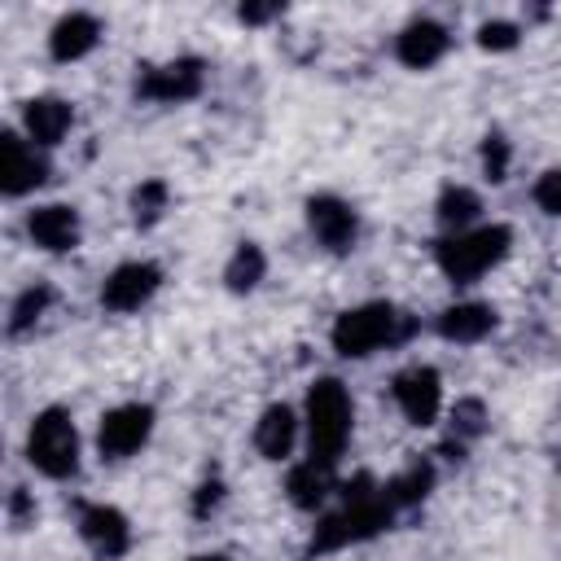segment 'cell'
<instances>
[{
	"label": "cell",
	"instance_id": "1",
	"mask_svg": "<svg viewBox=\"0 0 561 561\" xmlns=\"http://www.w3.org/2000/svg\"><path fill=\"white\" fill-rule=\"evenodd\" d=\"M390 522H394V504L386 500V491L368 473H355L351 482L337 486V508L316 522V530L307 539V557H329V552L368 543Z\"/></svg>",
	"mask_w": 561,
	"mask_h": 561
},
{
	"label": "cell",
	"instance_id": "2",
	"mask_svg": "<svg viewBox=\"0 0 561 561\" xmlns=\"http://www.w3.org/2000/svg\"><path fill=\"white\" fill-rule=\"evenodd\" d=\"M351 430H355V403H351V390L337 381V377H316L307 386V399H302V443H307V460L324 465V469H337L346 443H351Z\"/></svg>",
	"mask_w": 561,
	"mask_h": 561
},
{
	"label": "cell",
	"instance_id": "3",
	"mask_svg": "<svg viewBox=\"0 0 561 561\" xmlns=\"http://www.w3.org/2000/svg\"><path fill=\"white\" fill-rule=\"evenodd\" d=\"M513 250L508 224H478L465 232H447L434 241V263L451 285H478L486 272H495Z\"/></svg>",
	"mask_w": 561,
	"mask_h": 561
},
{
	"label": "cell",
	"instance_id": "4",
	"mask_svg": "<svg viewBox=\"0 0 561 561\" xmlns=\"http://www.w3.org/2000/svg\"><path fill=\"white\" fill-rule=\"evenodd\" d=\"M408 329H412V324L403 320V311H399L394 302L373 298V302H355V307L337 311V320H333V329H329V346H333L342 359H368V355H377V351L403 342Z\"/></svg>",
	"mask_w": 561,
	"mask_h": 561
},
{
	"label": "cell",
	"instance_id": "5",
	"mask_svg": "<svg viewBox=\"0 0 561 561\" xmlns=\"http://www.w3.org/2000/svg\"><path fill=\"white\" fill-rule=\"evenodd\" d=\"M26 465L53 482H66L79 473V456H83V443H79V425L66 408L48 403L31 416L26 425Z\"/></svg>",
	"mask_w": 561,
	"mask_h": 561
},
{
	"label": "cell",
	"instance_id": "6",
	"mask_svg": "<svg viewBox=\"0 0 561 561\" xmlns=\"http://www.w3.org/2000/svg\"><path fill=\"white\" fill-rule=\"evenodd\" d=\"M153 425H158V412L149 403H136L131 399V403L110 408L101 416V425H96V451H101V460L118 465V460L140 456L145 443L153 438Z\"/></svg>",
	"mask_w": 561,
	"mask_h": 561
},
{
	"label": "cell",
	"instance_id": "7",
	"mask_svg": "<svg viewBox=\"0 0 561 561\" xmlns=\"http://www.w3.org/2000/svg\"><path fill=\"white\" fill-rule=\"evenodd\" d=\"M390 399L408 425L430 430L443 416V377L434 364H408L390 377Z\"/></svg>",
	"mask_w": 561,
	"mask_h": 561
},
{
	"label": "cell",
	"instance_id": "8",
	"mask_svg": "<svg viewBox=\"0 0 561 561\" xmlns=\"http://www.w3.org/2000/svg\"><path fill=\"white\" fill-rule=\"evenodd\" d=\"M206 88V61L202 57H175L162 66H145L136 75V96L153 101V105H184L193 96H202Z\"/></svg>",
	"mask_w": 561,
	"mask_h": 561
},
{
	"label": "cell",
	"instance_id": "9",
	"mask_svg": "<svg viewBox=\"0 0 561 561\" xmlns=\"http://www.w3.org/2000/svg\"><path fill=\"white\" fill-rule=\"evenodd\" d=\"M48 175H53L48 153L39 145H31L18 127H4V136H0V188H4V197H26V193L44 188Z\"/></svg>",
	"mask_w": 561,
	"mask_h": 561
},
{
	"label": "cell",
	"instance_id": "10",
	"mask_svg": "<svg viewBox=\"0 0 561 561\" xmlns=\"http://www.w3.org/2000/svg\"><path fill=\"white\" fill-rule=\"evenodd\" d=\"M307 232L329 254H351L359 241V210L337 193L307 197Z\"/></svg>",
	"mask_w": 561,
	"mask_h": 561
},
{
	"label": "cell",
	"instance_id": "11",
	"mask_svg": "<svg viewBox=\"0 0 561 561\" xmlns=\"http://www.w3.org/2000/svg\"><path fill=\"white\" fill-rule=\"evenodd\" d=\"M158 289H162V267L153 259H127L101 280V307L114 316H131L149 307Z\"/></svg>",
	"mask_w": 561,
	"mask_h": 561
},
{
	"label": "cell",
	"instance_id": "12",
	"mask_svg": "<svg viewBox=\"0 0 561 561\" xmlns=\"http://www.w3.org/2000/svg\"><path fill=\"white\" fill-rule=\"evenodd\" d=\"M79 539L88 543L92 557L118 561V557L131 552V522H127L123 508L96 500V504H83V508H79Z\"/></svg>",
	"mask_w": 561,
	"mask_h": 561
},
{
	"label": "cell",
	"instance_id": "13",
	"mask_svg": "<svg viewBox=\"0 0 561 561\" xmlns=\"http://www.w3.org/2000/svg\"><path fill=\"white\" fill-rule=\"evenodd\" d=\"M26 237L44 254H70L83 241V219L66 202H39V206L26 210Z\"/></svg>",
	"mask_w": 561,
	"mask_h": 561
},
{
	"label": "cell",
	"instance_id": "14",
	"mask_svg": "<svg viewBox=\"0 0 561 561\" xmlns=\"http://www.w3.org/2000/svg\"><path fill=\"white\" fill-rule=\"evenodd\" d=\"M302 443V412L294 403H267L254 421V451L272 465L289 460L294 447Z\"/></svg>",
	"mask_w": 561,
	"mask_h": 561
},
{
	"label": "cell",
	"instance_id": "15",
	"mask_svg": "<svg viewBox=\"0 0 561 561\" xmlns=\"http://www.w3.org/2000/svg\"><path fill=\"white\" fill-rule=\"evenodd\" d=\"M70 127H75V105H70L66 96H31V101L22 105L18 131H22L31 145H39L44 153L57 149V145L70 136Z\"/></svg>",
	"mask_w": 561,
	"mask_h": 561
},
{
	"label": "cell",
	"instance_id": "16",
	"mask_svg": "<svg viewBox=\"0 0 561 561\" xmlns=\"http://www.w3.org/2000/svg\"><path fill=\"white\" fill-rule=\"evenodd\" d=\"M500 324L495 307L491 302H478V298H460V302H447L438 316H434V333L443 342H456V346H473L482 337H491Z\"/></svg>",
	"mask_w": 561,
	"mask_h": 561
},
{
	"label": "cell",
	"instance_id": "17",
	"mask_svg": "<svg viewBox=\"0 0 561 561\" xmlns=\"http://www.w3.org/2000/svg\"><path fill=\"white\" fill-rule=\"evenodd\" d=\"M447 48H451V35H447V26L434 22V18H412V22L394 35V57H399L408 70H430V66H438V61L447 57Z\"/></svg>",
	"mask_w": 561,
	"mask_h": 561
},
{
	"label": "cell",
	"instance_id": "18",
	"mask_svg": "<svg viewBox=\"0 0 561 561\" xmlns=\"http://www.w3.org/2000/svg\"><path fill=\"white\" fill-rule=\"evenodd\" d=\"M96 44H101V18L88 13V9L61 13V18L53 22V31H48V57L61 61V66H66V61H83Z\"/></svg>",
	"mask_w": 561,
	"mask_h": 561
},
{
	"label": "cell",
	"instance_id": "19",
	"mask_svg": "<svg viewBox=\"0 0 561 561\" xmlns=\"http://www.w3.org/2000/svg\"><path fill=\"white\" fill-rule=\"evenodd\" d=\"M333 491H337V469H324V465H316L307 456L298 465H289V473H285V495L302 513H320Z\"/></svg>",
	"mask_w": 561,
	"mask_h": 561
},
{
	"label": "cell",
	"instance_id": "20",
	"mask_svg": "<svg viewBox=\"0 0 561 561\" xmlns=\"http://www.w3.org/2000/svg\"><path fill=\"white\" fill-rule=\"evenodd\" d=\"M434 219H438L443 237H447V232L478 228V224H482V197H478V188H469V184H447V188L438 193V202H434Z\"/></svg>",
	"mask_w": 561,
	"mask_h": 561
},
{
	"label": "cell",
	"instance_id": "21",
	"mask_svg": "<svg viewBox=\"0 0 561 561\" xmlns=\"http://www.w3.org/2000/svg\"><path fill=\"white\" fill-rule=\"evenodd\" d=\"M263 276H267V254H263L259 241H241V245L232 250V259L224 263V285H228L232 294H254Z\"/></svg>",
	"mask_w": 561,
	"mask_h": 561
},
{
	"label": "cell",
	"instance_id": "22",
	"mask_svg": "<svg viewBox=\"0 0 561 561\" xmlns=\"http://www.w3.org/2000/svg\"><path fill=\"white\" fill-rule=\"evenodd\" d=\"M381 491H386V500L394 504V513H403V508L421 504V500L434 491V465H430V460H412V465L399 469L390 482H381Z\"/></svg>",
	"mask_w": 561,
	"mask_h": 561
},
{
	"label": "cell",
	"instance_id": "23",
	"mask_svg": "<svg viewBox=\"0 0 561 561\" xmlns=\"http://www.w3.org/2000/svg\"><path fill=\"white\" fill-rule=\"evenodd\" d=\"M53 298H57L53 285H44V280L26 285V289L13 298V307H9V333H26V329H35V324L48 316Z\"/></svg>",
	"mask_w": 561,
	"mask_h": 561
},
{
	"label": "cell",
	"instance_id": "24",
	"mask_svg": "<svg viewBox=\"0 0 561 561\" xmlns=\"http://www.w3.org/2000/svg\"><path fill=\"white\" fill-rule=\"evenodd\" d=\"M167 206H171L167 180H140V184L131 188V219H136L140 228H153V224L167 215Z\"/></svg>",
	"mask_w": 561,
	"mask_h": 561
},
{
	"label": "cell",
	"instance_id": "25",
	"mask_svg": "<svg viewBox=\"0 0 561 561\" xmlns=\"http://www.w3.org/2000/svg\"><path fill=\"white\" fill-rule=\"evenodd\" d=\"M482 430H486L482 399H456V408H451V438H456V447L469 443V438H478Z\"/></svg>",
	"mask_w": 561,
	"mask_h": 561
},
{
	"label": "cell",
	"instance_id": "26",
	"mask_svg": "<svg viewBox=\"0 0 561 561\" xmlns=\"http://www.w3.org/2000/svg\"><path fill=\"white\" fill-rule=\"evenodd\" d=\"M482 175L491 180V184H500V180H508V162H513V149H508V140L500 136V131H491V136H482Z\"/></svg>",
	"mask_w": 561,
	"mask_h": 561
},
{
	"label": "cell",
	"instance_id": "27",
	"mask_svg": "<svg viewBox=\"0 0 561 561\" xmlns=\"http://www.w3.org/2000/svg\"><path fill=\"white\" fill-rule=\"evenodd\" d=\"M517 44H522V26L517 22L495 18V22H482L478 26V48H486V53H508Z\"/></svg>",
	"mask_w": 561,
	"mask_h": 561
},
{
	"label": "cell",
	"instance_id": "28",
	"mask_svg": "<svg viewBox=\"0 0 561 561\" xmlns=\"http://www.w3.org/2000/svg\"><path fill=\"white\" fill-rule=\"evenodd\" d=\"M530 197H535V206H539L548 219H561V167H548V171L535 180Z\"/></svg>",
	"mask_w": 561,
	"mask_h": 561
},
{
	"label": "cell",
	"instance_id": "29",
	"mask_svg": "<svg viewBox=\"0 0 561 561\" xmlns=\"http://www.w3.org/2000/svg\"><path fill=\"white\" fill-rule=\"evenodd\" d=\"M219 504H224V482H219V478H206V482L193 491V517H210Z\"/></svg>",
	"mask_w": 561,
	"mask_h": 561
},
{
	"label": "cell",
	"instance_id": "30",
	"mask_svg": "<svg viewBox=\"0 0 561 561\" xmlns=\"http://www.w3.org/2000/svg\"><path fill=\"white\" fill-rule=\"evenodd\" d=\"M9 522H13V530H22L26 522H35V500L22 486L9 491Z\"/></svg>",
	"mask_w": 561,
	"mask_h": 561
},
{
	"label": "cell",
	"instance_id": "31",
	"mask_svg": "<svg viewBox=\"0 0 561 561\" xmlns=\"http://www.w3.org/2000/svg\"><path fill=\"white\" fill-rule=\"evenodd\" d=\"M280 13H285L280 4H241V9H237V18H241L245 26H263V22L280 18Z\"/></svg>",
	"mask_w": 561,
	"mask_h": 561
},
{
	"label": "cell",
	"instance_id": "32",
	"mask_svg": "<svg viewBox=\"0 0 561 561\" xmlns=\"http://www.w3.org/2000/svg\"><path fill=\"white\" fill-rule=\"evenodd\" d=\"M188 561H232L228 552H197V557H188Z\"/></svg>",
	"mask_w": 561,
	"mask_h": 561
}]
</instances>
